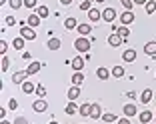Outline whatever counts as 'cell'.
I'll list each match as a JSON object with an SVG mask.
<instances>
[{
	"mask_svg": "<svg viewBox=\"0 0 156 124\" xmlns=\"http://www.w3.org/2000/svg\"><path fill=\"white\" fill-rule=\"evenodd\" d=\"M8 108H10V110H16V108H18V102L14 100V98H10V102H8Z\"/></svg>",
	"mask_w": 156,
	"mask_h": 124,
	"instance_id": "cell-39",
	"label": "cell"
},
{
	"mask_svg": "<svg viewBox=\"0 0 156 124\" xmlns=\"http://www.w3.org/2000/svg\"><path fill=\"white\" fill-rule=\"evenodd\" d=\"M38 24H40V16H38V14H28V26L36 28Z\"/></svg>",
	"mask_w": 156,
	"mask_h": 124,
	"instance_id": "cell-13",
	"label": "cell"
},
{
	"mask_svg": "<svg viewBox=\"0 0 156 124\" xmlns=\"http://www.w3.org/2000/svg\"><path fill=\"white\" fill-rule=\"evenodd\" d=\"M90 24H78V32L82 34V36H88V34H90Z\"/></svg>",
	"mask_w": 156,
	"mask_h": 124,
	"instance_id": "cell-24",
	"label": "cell"
},
{
	"mask_svg": "<svg viewBox=\"0 0 156 124\" xmlns=\"http://www.w3.org/2000/svg\"><path fill=\"white\" fill-rule=\"evenodd\" d=\"M22 92L24 94H32V92H36V86L30 80H26V82H22Z\"/></svg>",
	"mask_w": 156,
	"mask_h": 124,
	"instance_id": "cell-11",
	"label": "cell"
},
{
	"mask_svg": "<svg viewBox=\"0 0 156 124\" xmlns=\"http://www.w3.org/2000/svg\"><path fill=\"white\" fill-rule=\"evenodd\" d=\"M14 124H28V120H24V118H16V120H14Z\"/></svg>",
	"mask_w": 156,
	"mask_h": 124,
	"instance_id": "cell-43",
	"label": "cell"
},
{
	"mask_svg": "<svg viewBox=\"0 0 156 124\" xmlns=\"http://www.w3.org/2000/svg\"><path fill=\"white\" fill-rule=\"evenodd\" d=\"M90 116H92V120H98V118H102V112H100V106H98V104H92Z\"/></svg>",
	"mask_w": 156,
	"mask_h": 124,
	"instance_id": "cell-18",
	"label": "cell"
},
{
	"mask_svg": "<svg viewBox=\"0 0 156 124\" xmlns=\"http://www.w3.org/2000/svg\"><path fill=\"white\" fill-rule=\"evenodd\" d=\"M82 82H84V74H82V72H74V76H72V84H74V86H80Z\"/></svg>",
	"mask_w": 156,
	"mask_h": 124,
	"instance_id": "cell-21",
	"label": "cell"
},
{
	"mask_svg": "<svg viewBox=\"0 0 156 124\" xmlns=\"http://www.w3.org/2000/svg\"><path fill=\"white\" fill-rule=\"evenodd\" d=\"M22 58H24V60H30V58H32V54H30V52H24Z\"/></svg>",
	"mask_w": 156,
	"mask_h": 124,
	"instance_id": "cell-44",
	"label": "cell"
},
{
	"mask_svg": "<svg viewBox=\"0 0 156 124\" xmlns=\"http://www.w3.org/2000/svg\"><path fill=\"white\" fill-rule=\"evenodd\" d=\"M88 18H90V20H92V22H98V20H100V18H102V14H100V12H98V10H96V8H90V10H88Z\"/></svg>",
	"mask_w": 156,
	"mask_h": 124,
	"instance_id": "cell-16",
	"label": "cell"
},
{
	"mask_svg": "<svg viewBox=\"0 0 156 124\" xmlns=\"http://www.w3.org/2000/svg\"><path fill=\"white\" fill-rule=\"evenodd\" d=\"M120 2H122V6H124L126 10H132V6H134L132 0H120Z\"/></svg>",
	"mask_w": 156,
	"mask_h": 124,
	"instance_id": "cell-35",
	"label": "cell"
},
{
	"mask_svg": "<svg viewBox=\"0 0 156 124\" xmlns=\"http://www.w3.org/2000/svg\"><path fill=\"white\" fill-rule=\"evenodd\" d=\"M122 110H124V116H128V118H130V116L136 114V106H134V104H126Z\"/></svg>",
	"mask_w": 156,
	"mask_h": 124,
	"instance_id": "cell-19",
	"label": "cell"
},
{
	"mask_svg": "<svg viewBox=\"0 0 156 124\" xmlns=\"http://www.w3.org/2000/svg\"><path fill=\"white\" fill-rule=\"evenodd\" d=\"M126 96H128V98H136V92L130 90V92H126Z\"/></svg>",
	"mask_w": 156,
	"mask_h": 124,
	"instance_id": "cell-45",
	"label": "cell"
},
{
	"mask_svg": "<svg viewBox=\"0 0 156 124\" xmlns=\"http://www.w3.org/2000/svg\"><path fill=\"white\" fill-rule=\"evenodd\" d=\"M120 22H122L124 26L132 24V22H134V12H132V10H126L124 14H120Z\"/></svg>",
	"mask_w": 156,
	"mask_h": 124,
	"instance_id": "cell-3",
	"label": "cell"
},
{
	"mask_svg": "<svg viewBox=\"0 0 156 124\" xmlns=\"http://www.w3.org/2000/svg\"><path fill=\"white\" fill-rule=\"evenodd\" d=\"M8 66H10V60L6 58V56H2V72H6V70H8Z\"/></svg>",
	"mask_w": 156,
	"mask_h": 124,
	"instance_id": "cell-37",
	"label": "cell"
},
{
	"mask_svg": "<svg viewBox=\"0 0 156 124\" xmlns=\"http://www.w3.org/2000/svg\"><path fill=\"white\" fill-rule=\"evenodd\" d=\"M152 116H154V112H150V110H142L138 118H140V122H142V124H148V122L152 120Z\"/></svg>",
	"mask_w": 156,
	"mask_h": 124,
	"instance_id": "cell-10",
	"label": "cell"
},
{
	"mask_svg": "<svg viewBox=\"0 0 156 124\" xmlns=\"http://www.w3.org/2000/svg\"><path fill=\"white\" fill-rule=\"evenodd\" d=\"M122 60H124V62H134V60H136V50H134V48H128V50H124Z\"/></svg>",
	"mask_w": 156,
	"mask_h": 124,
	"instance_id": "cell-6",
	"label": "cell"
},
{
	"mask_svg": "<svg viewBox=\"0 0 156 124\" xmlns=\"http://www.w3.org/2000/svg\"><path fill=\"white\" fill-rule=\"evenodd\" d=\"M94 2H104V0H94Z\"/></svg>",
	"mask_w": 156,
	"mask_h": 124,
	"instance_id": "cell-51",
	"label": "cell"
},
{
	"mask_svg": "<svg viewBox=\"0 0 156 124\" xmlns=\"http://www.w3.org/2000/svg\"><path fill=\"white\" fill-rule=\"evenodd\" d=\"M24 6H26V8H38L36 0H24Z\"/></svg>",
	"mask_w": 156,
	"mask_h": 124,
	"instance_id": "cell-38",
	"label": "cell"
},
{
	"mask_svg": "<svg viewBox=\"0 0 156 124\" xmlns=\"http://www.w3.org/2000/svg\"><path fill=\"white\" fill-rule=\"evenodd\" d=\"M116 124H130V120H128V116H124V118L116 120Z\"/></svg>",
	"mask_w": 156,
	"mask_h": 124,
	"instance_id": "cell-42",
	"label": "cell"
},
{
	"mask_svg": "<svg viewBox=\"0 0 156 124\" xmlns=\"http://www.w3.org/2000/svg\"><path fill=\"white\" fill-rule=\"evenodd\" d=\"M32 108H34V112H46L48 110V102H46L44 98H40V100H36L32 104Z\"/></svg>",
	"mask_w": 156,
	"mask_h": 124,
	"instance_id": "cell-4",
	"label": "cell"
},
{
	"mask_svg": "<svg viewBox=\"0 0 156 124\" xmlns=\"http://www.w3.org/2000/svg\"><path fill=\"white\" fill-rule=\"evenodd\" d=\"M90 110H92V104H88V102H86V104L80 106V110H78V112H80L82 116H90Z\"/></svg>",
	"mask_w": 156,
	"mask_h": 124,
	"instance_id": "cell-27",
	"label": "cell"
},
{
	"mask_svg": "<svg viewBox=\"0 0 156 124\" xmlns=\"http://www.w3.org/2000/svg\"><path fill=\"white\" fill-rule=\"evenodd\" d=\"M102 18H104L106 22H114V18H116V10H114V8H106L104 12H102Z\"/></svg>",
	"mask_w": 156,
	"mask_h": 124,
	"instance_id": "cell-7",
	"label": "cell"
},
{
	"mask_svg": "<svg viewBox=\"0 0 156 124\" xmlns=\"http://www.w3.org/2000/svg\"><path fill=\"white\" fill-rule=\"evenodd\" d=\"M60 46H62L60 38H50V40H48V48H50V50H58Z\"/></svg>",
	"mask_w": 156,
	"mask_h": 124,
	"instance_id": "cell-20",
	"label": "cell"
},
{
	"mask_svg": "<svg viewBox=\"0 0 156 124\" xmlns=\"http://www.w3.org/2000/svg\"><path fill=\"white\" fill-rule=\"evenodd\" d=\"M110 72H112V76H114V78H122V76H124V68H122V66H114Z\"/></svg>",
	"mask_w": 156,
	"mask_h": 124,
	"instance_id": "cell-26",
	"label": "cell"
},
{
	"mask_svg": "<svg viewBox=\"0 0 156 124\" xmlns=\"http://www.w3.org/2000/svg\"><path fill=\"white\" fill-rule=\"evenodd\" d=\"M8 4H10V6H12V8H14V10H18V8H20V6H22V4H24V0H8Z\"/></svg>",
	"mask_w": 156,
	"mask_h": 124,
	"instance_id": "cell-33",
	"label": "cell"
},
{
	"mask_svg": "<svg viewBox=\"0 0 156 124\" xmlns=\"http://www.w3.org/2000/svg\"><path fill=\"white\" fill-rule=\"evenodd\" d=\"M64 26L68 28V30L76 28V26H78V24H76V18H72V16H70V18H66V20H64Z\"/></svg>",
	"mask_w": 156,
	"mask_h": 124,
	"instance_id": "cell-28",
	"label": "cell"
},
{
	"mask_svg": "<svg viewBox=\"0 0 156 124\" xmlns=\"http://www.w3.org/2000/svg\"><path fill=\"white\" fill-rule=\"evenodd\" d=\"M26 78H28V72H26V70L12 74V82H14V84H22V82H26Z\"/></svg>",
	"mask_w": 156,
	"mask_h": 124,
	"instance_id": "cell-5",
	"label": "cell"
},
{
	"mask_svg": "<svg viewBox=\"0 0 156 124\" xmlns=\"http://www.w3.org/2000/svg\"><path fill=\"white\" fill-rule=\"evenodd\" d=\"M132 2H134V4H146L148 0H132Z\"/></svg>",
	"mask_w": 156,
	"mask_h": 124,
	"instance_id": "cell-46",
	"label": "cell"
},
{
	"mask_svg": "<svg viewBox=\"0 0 156 124\" xmlns=\"http://www.w3.org/2000/svg\"><path fill=\"white\" fill-rule=\"evenodd\" d=\"M80 10H90V0H82V2H80Z\"/></svg>",
	"mask_w": 156,
	"mask_h": 124,
	"instance_id": "cell-36",
	"label": "cell"
},
{
	"mask_svg": "<svg viewBox=\"0 0 156 124\" xmlns=\"http://www.w3.org/2000/svg\"><path fill=\"white\" fill-rule=\"evenodd\" d=\"M36 14L40 16V18H46L50 12H48V8H46V6H38V8H36Z\"/></svg>",
	"mask_w": 156,
	"mask_h": 124,
	"instance_id": "cell-30",
	"label": "cell"
},
{
	"mask_svg": "<svg viewBox=\"0 0 156 124\" xmlns=\"http://www.w3.org/2000/svg\"><path fill=\"white\" fill-rule=\"evenodd\" d=\"M146 12L148 14H154L156 12V2H154V0H148V2H146Z\"/></svg>",
	"mask_w": 156,
	"mask_h": 124,
	"instance_id": "cell-31",
	"label": "cell"
},
{
	"mask_svg": "<svg viewBox=\"0 0 156 124\" xmlns=\"http://www.w3.org/2000/svg\"><path fill=\"white\" fill-rule=\"evenodd\" d=\"M110 74H112V72H108V68H104V66L96 70V76H98V78H100V80H106V78H108V76H110Z\"/></svg>",
	"mask_w": 156,
	"mask_h": 124,
	"instance_id": "cell-22",
	"label": "cell"
},
{
	"mask_svg": "<svg viewBox=\"0 0 156 124\" xmlns=\"http://www.w3.org/2000/svg\"><path fill=\"white\" fill-rule=\"evenodd\" d=\"M70 64H72L74 72H80V70H82V66H84V60L82 58H74V60H70Z\"/></svg>",
	"mask_w": 156,
	"mask_h": 124,
	"instance_id": "cell-17",
	"label": "cell"
},
{
	"mask_svg": "<svg viewBox=\"0 0 156 124\" xmlns=\"http://www.w3.org/2000/svg\"><path fill=\"white\" fill-rule=\"evenodd\" d=\"M90 46H92V42L88 40V38H78V40L74 42V48H76L78 52H88Z\"/></svg>",
	"mask_w": 156,
	"mask_h": 124,
	"instance_id": "cell-2",
	"label": "cell"
},
{
	"mask_svg": "<svg viewBox=\"0 0 156 124\" xmlns=\"http://www.w3.org/2000/svg\"><path fill=\"white\" fill-rule=\"evenodd\" d=\"M4 2H6V0H0V4H4Z\"/></svg>",
	"mask_w": 156,
	"mask_h": 124,
	"instance_id": "cell-50",
	"label": "cell"
},
{
	"mask_svg": "<svg viewBox=\"0 0 156 124\" xmlns=\"http://www.w3.org/2000/svg\"><path fill=\"white\" fill-rule=\"evenodd\" d=\"M116 32H118L120 36L124 38V40H126V38L130 36V30H128V26H124V24H122V26H120V28H116Z\"/></svg>",
	"mask_w": 156,
	"mask_h": 124,
	"instance_id": "cell-25",
	"label": "cell"
},
{
	"mask_svg": "<svg viewBox=\"0 0 156 124\" xmlns=\"http://www.w3.org/2000/svg\"><path fill=\"white\" fill-rule=\"evenodd\" d=\"M144 52H146L148 56H156V42H146V46H144Z\"/></svg>",
	"mask_w": 156,
	"mask_h": 124,
	"instance_id": "cell-15",
	"label": "cell"
},
{
	"mask_svg": "<svg viewBox=\"0 0 156 124\" xmlns=\"http://www.w3.org/2000/svg\"><path fill=\"white\" fill-rule=\"evenodd\" d=\"M2 124H10V122H8V120H2Z\"/></svg>",
	"mask_w": 156,
	"mask_h": 124,
	"instance_id": "cell-48",
	"label": "cell"
},
{
	"mask_svg": "<svg viewBox=\"0 0 156 124\" xmlns=\"http://www.w3.org/2000/svg\"><path fill=\"white\" fill-rule=\"evenodd\" d=\"M36 94H38L40 98H44V96H46V86H42V84H38V86H36Z\"/></svg>",
	"mask_w": 156,
	"mask_h": 124,
	"instance_id": "cell-34",
	"label": "cell"
},
{
	"mask_svg": "<svg viewBox=\"0 0 156 124\" xmlns=\"http://www.w3.org/2000/svg\"><path fill=\"white\" fill-rule=\"evenodd\" d=\"M40 68H42V62H30L28 68H26V72H28V76H32V74H36Z\"/></svg>",
	"mask_w": 156,
	"mask_h": 124,
	"instance_id": "cell-9",
	"label": "cell"
},
{
	"mask_svg": "<svg viewBox=\"0 0 156 124\" xmlns=\"http://www.w3.org/2000/svg\"><path fill=\"white\" fill-rule=\"evenodd\" d=\"M50 124H58V122H56V120H52V122H50Z\"/></svg>",
	"mask_w": 156,
	"mask_h": 124,
	"instance_id": "cell-49",
	"label": "cell"
},
{
	"mask_svg": "<svg viewBox=\"0 0 156 124\" xmlns=\"http://www.w3.org/2000/svg\"><path fill=\"white\" fill-rule=\"evenodd\" d=\"M20 36L24 38V40H34L36 38V32L32 30V26H28V24H20Z\"/></svg>",
	"mask_w": 156,
	"mask_h": 124,
	"instance_id": "cell-1",
	"label": "cell"
},
{
	"mask_svg": "<svg viewBox=\"0 0 156 124\" xmlns=\"http://www.w3.org/2000/svg\"><path fill=\"white\" fill-rule=\"evenodd\" d=\"M6 50H8V44L2 40V42H0V52H2V54H6Z\"/></svg>",
	"mask_w": 156,
	"mask_h": 124,
	"instance_id": "cell-40",
	"label": "cell"
},
{
	"mask_svg": "<svg viewBox=\"0 0 156 124\" xmlns=\"http://www.w3.org/2000/svg\"><path fill=\"white\" fill-rule=\"evenodd\" d=\"M60 2H62V4H70V2H72V0H60Z\"/></svg>",
	"mask_w": 156,
	"mask_h": 124,
	"instance_id": "cell-47",
	"label": "cell"
},
{
	"mask_svg": "<svg viewBox=\"0 0 156 124\" xmlns=\"http://www.w3.org/2000/svg\"><path fill=\"white\" fill-rule=\"evenodd\" d=\"M78 96H80V86H72V88L68 90V100H72V102H74Z\"/></svg>",
	"mask_w": 156,
	"mask_h": 124,
	"instance_id": "cell-14",
	"label": "cell"
},
{
	"mask_svg": "<svg viewBox=\"0 0 156 124\" xmlns=\"http://www.w3.org/2000/svg\"><path fill=\"white\" fill-rule=\"evenodd\" d=\"M122 40H124V38L120 36L118 32H114V34L108 36V44H110V46H120V44H122Z\"/></svg>",
	"mask_w": 156,
	"mask_h": 124,
	"instance_id": "cell-8",
	"label": "cell"
},
{
	"mask_svg": "<svg viewBox=\"0 0 156 124\" xmlns=\"http://www.w3.org/2000/svg\"><path fill=\"white\" fill-rule=\"evenodd\" d=\"M102 120H104L106 124L108 122H116V116L112 114V112H106V114H102Z\"/></svg>",
	"mask_w": 156,
	"mask_h": 124,
	"instance_id": "cell-32",
	"label": "cell"
},
{
	"mask_svg": "<svg viewBox=\"0 0 156 124\" xmlns=\"http://www.w3.org/2000/svg\"><path fill=\"white\" fill-rule=\"evenodd\" d=\"M76 110H80V108L76 106V102H72V100H70V102H68V106H66V114H74Z\"/></svg>",
	"mask_w": 156,
	"mask_h": 124,
	"instance_id": "cell-29",
	"label": "cell"
},
{
	"mask_svg": "<svg viewBox=\"0 0 156 124\" xmlns=\"http://www.w3.org/2000/svg\"><path fill=\"white\" fill-rule=\"evenodd\" d=\"M6 24H8V26H14V24H16V18H14V16H8V18H6Z\"/></svg>",
	"mask_w": 156,
	"mask_h": 124,
	"instance_id": "cell-41",
	"label": "cell"
},
{
	"mask_svg": "<svg viewBox=\"0 0 156 124\" xmlns=\"http://www.w3.org/2000/svg\"><path fill=\"white\" fill-rule=\"evenodd\" d=\"M150 100H152V90H150V88H146V90L140 94V102H142V104H148Z\"/></svg>",
	"mask_w": 156,
	"mask_h": 124,
	"instance_id": "cell-12",
	"label": "cell"
},
{
	"mask_svg": "<svg viewBox=\"0 0 156 124\" xmlns=\"http://www.w3.org/2000/svg\"><path fill=\"white\" fill-rule=\"evenodd\" d=\"M12 48H14V50H22V48H24V38L22 36L14 38V40H12Z\"/></svg>",
	"mask_w": 156,
	"mask_h": 124,
	"instance_id": "cell-23",
	"label": "cell"
}]
</instances>
